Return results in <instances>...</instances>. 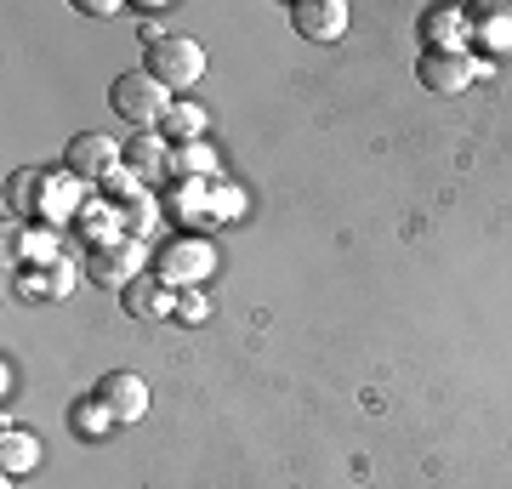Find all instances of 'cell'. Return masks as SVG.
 <instances>
[{"mask_svg": "<svg viewBox=\"0 0 512 489\" xmlns=\"http://www.w3.org/2000/svg\"><path fill=\"white\" fill-rule=\"evenodd\" d=\"M143 69L165 91H188L205 74V52H200V40H188V35H160L143 46Z\"/></svg>", "mask_w": 512, "mask_h": 489, "instance_id": "6da1fadb", "label": "cell"}, {"mask_svg": "<svg viewBox=\"0 0 512 489\" xmlns=\"http://www.w3.org/2000/svg\"><path fill=\"white\" fill-rule=\"evenodd\" d=\"M109 103H114V114L120 120H131V126H160L165 114H171V91L154 80L148 69H131V74H120L109 86Z\"/></svg>", "mask_w": 512, "mask_h": 489, "instance_id": "7a4b0ae2", "label": "cell"}, {"mask_svg": "<svg viewBox=\"0 0 512 489\" xmlns=\"http://www.w3.org/2000/svg\"><path fill=\"white\" fill-rule=\"evenodd\" d=\"M416 80L427 91H439V97H456V91H467L478 80V63L473 52H421Z\"/></svg>", "mask_w": 512, "mask_h": 489, "instance_id": "3957f363", "label": "cell"}, {"mask_svg": "<svg viewBox=\"0 0 512 489\" xmlns=\"http://www.w3.org/2000/svg\"><path fill=\"white\" fill-rule=\"evenodd\" d=\"M92 399L103 404L114 421H143V416H148V381L131 376V370H109V376L97 381Z\"/></svg>", "mask_w": 512, "mask_h": 489, "instance_id": "277c9868", "label": "cell"}, {"mask_svg": "<svg viewBox=\"0 0 512 489\" xmlns=\"http://www.w3.org/2000/svg\"><path fill=\"white\" fill-rule=\"evenodd\" d=\"M291 29L302 40H319V46H325V40H342L348 35V6H342V0H296Z\"/></svg>", "mask_w": 512, "mask_h": 489, "instance_id": "5b68a950", "label": "cell"}, {"mask_svg": "<svg viewBox=\"0 0 512 489\" xmlns=\"http://www.w3.org/2000/svg\"><path fill=\"white\" fill-rule=\"evenodd\" d=\"M120 154H126V148L114 143V137H103V131H80V137H69V148H63V165H69L74 177H103V171L120 165Z\"/></svg>", "mask_w": 512, "mask_h": 489, "instance_id": "8992f818", "label": "cell"}, {"mask_svg": "<svg viewBox=\"0 0 512 489\" xmlns=\"http://www.w3.org/2000/svg\"><path fill=\"white\" fill-rule=\"evenodd\" d=\"M421 40H427V52H467V40H473V18L461 12V6H433V12H421Z\"/></svg>", "mask_w": 512, "mask_h": 489, "instance_id": "52a82bcc", "label": "cell"}, {"mask_svg": "<svg viewBox=\"0 0 512 489\" xmlns=\"http://www.w3.org/2000/svg\"><path fill=\"white\" fill-rule=\"evenodd\" d=\"M120 296H126L131 319H165V313H177V302H171V290H165L160 273H131Z\"/></svg>", "mask_w": 512, "mask_h": 489, "instance_id": "ba28073f", "label": "cell"}, {"mask_svg": "<svg viewBox=\"0 0 512 489\" xmlns=\"http://www.w3.org/2000/svg\"><path fill=\"white\" fill-rule=\"evenodd\" d=\"M217 268V251L200 245V239H177V245H165L160 256V279H200V273Z\"/></svg>", "mask_w": 512, "mask_h": 489, "instance_id": "9c48e42d", "label": "cell"}, {"mask_svg": "<svg viewBox=\"0 0 512 489\" xmlns=\"http://www.w3.org/2000/svg\"><path fill=\"white\" fill-rule=\"evenodd\" d=\"M473 40L484 46V52L507 57L512 52V12L507 6H478L473 12Z\"/></svg>", "mask_w": 512, "mask_h": 489, "instance_id": "30bf717a", "label": "cell"}, {"mask_svg": "<svg viewBox=\"0 0 512 489\" xmlns=\"http://www.w3.org/2000/svg\"><path fill=\"white\" fill-rule=\"evenodd\" d=\"M0 461H6V478L12 472H35L40 467V438L35 433H6V444H0Z\"/></svg>", "mask_w": 512, "mask_h": 489, "instance_id": "8fae6325", "label": "cell"}, {"mask_svg": "<svg viewBox=\"0 0 512 489\" xmlns=\"http://www.w3.org/2000/svg\"><path fill=\"white\" fill-rule=\"evenodd\" d=\"M160 131H165V137H177V143H188V137H200V131H205V114L188 109V103H177V109L160 120Z\"/></svg>", "mask_w": 512, "mask_h": 489, "instance_id": "7c38bea8", "label": "cell"}, {"mask_svg": "<svg viewBox=\"0 0 512 489\" xmlns=\"http://www.w3.org/2000/svg\"><path fill=\"white\" fill-rule=\"evenodd\" d=\"M126 160H131V165H143V171H160V143H154V137L143 131V137L126 148Z\"/></svg>", "mask_w": 512, "mask_h": 489, "instance_id": "4fadbf2b", "label": "cell"}, {"mask_svg": "<svg viewBox=\"0 0 512 489\" xmlns=\"http://www.w3.org/2000/svg\"><path fill=\"white\" fill-rule=\"evenodd\" d=\"M205 313H211L205 308V296H183V302H177V319H188V325H200Z\"/></svg>", "mask_w": 512, "mask_h": 489, "instance_id": "5bb4252c", "label": "cell"}, {"mask_svg": "<svg viewBox=\"0 0 512 489\" xmlns=\"http://www.w3.org/2000/svg\"><path fill=\"white\" fill-rule=\"evenodd\" d=\"M80 12H86V18H109V12H114V0H86Z\"/></svg>", "mask_w": 512, "mask_h": 489, "instance_id": "9a60e30c", "label": "cell"}]
</instances>
